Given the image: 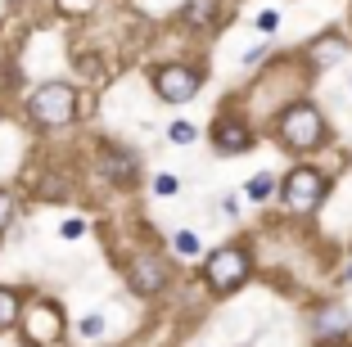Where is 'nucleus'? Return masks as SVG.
Listing matches in <instances>:
<instances>
[{
	"label": "nucleus",
	"instance_id": "1",
	"mask_svg": "<svg viewBox=\"0 0 352 347\" xmlns=\"http://www.w3.org/2000/svg\"><path fill=\"white\" fill-rule=\"evenodd\" d=\"M73 113H77V91L68 82H45L28 100V117L36 126H68Z\"/></svg>",
	"mask_w": 352,
	"mask_h": 347
},
{
	"label": "nucleus",
	"instance_id": "2",
	"mask_svg": "<svg viewBox=\"0 0 352 347\" xmlns=\"http://www.w3.org/2000/svg\"><path fill=\"white\" fill-rule=\"evenodd\" d=\"M280 140L289 144V149H316V144L325 140L321 113L311 109V104H294V109H285V117H280Z\"/></svg>",
	"mask_w": 352,
	"mask_h": 347
},
{
	"label": "nucleus",
	"instance_id": "3",
	"mask_svg": "<svg viewBox=\"0 0 352 347\" xmlns=\"http://www.w3.org/2000/svg\"><path fill=\"white\" fill-rule=\"evenodd\" d=\"M204 276H208V284L217 289V293H230L235 284L249 280V253H244V248H217V253L208 257Z\"/></svg>",
	"mask_w": 352,
	"mask_h": 347
},
{
	"label": "nucleus",
	"instance_id": "4",
	"mask_svg": "<svg viewBox=\"0 0 352 347\" xmlns=\"http://www.w3.org/2000/svg\"><path fill=\"white\" fill-rule=\"evenodd\" d=\"M280 190H285V203H289L294 212H311V208H321V199H325V176L311 172V167H294Z\"/></svg>",
	"mask_w": 352,
	"mask_h": 347
},
{
	"label": "nucleus",
	"instance_id": "5",
	"mask_svg": "<svg viewBox=\"0 0 352 347\" xmlns=\"http://www.w3.org/2000/svg\"><path fill=\"white\" fill-rule=\"evenodd\" d=\"M154 91L163 95L167 104H186L199 95V72L186 68V63H167V68L154 72Z\"/></svg>",
	"mask_w": 352,
	"mask_h": 347
},
{
	"label": "nucleus",
	"instance_id": "6",
	"mask_svg": "<svg viewBox=\"0 0 352 347\" xmlns=\"http://www.w3.org/2000/svg\"><path fill=\"white\" fill-rule=\"evenodd\" d=\"M23 325H28V338L32 343H54L63 329V316H59V306L54 302H32L28 311H19Z\"/></svg>",
	"mask_w": 352,
	"mask_h": 347
},
{
	"label": "nucleus",
	"instance_id": "7",
	"mask_svg": "<svg viewBox=\"0 0 352 347\" xmlns=\"http://www.w3.org/2000/svg\"><path fill=\"white\" fill-rule=\"evenodd\" d=\"M126 284L140 298H154V293H163V284H167V266L158 262V257H135L131 271H126Z\"/></svg>",
	"mask_w": 352,
	"mask_h": 347
},
{
	"label": "nucleus",
	"instance_id": "8",
	"mask_svg": "<svg viewBox=\"0 0 352 347\" xmlns=\"http://www.w3.org/2000/svg\"><path fill=\"white\" fill-rule=\"evenodd\" d=\"M249 126L244 122H230V117H217V126H212V144H217L221 153H235V149H249Z\"/></svg>",
	"mask_w": 352,
	"mask_h": 347
},
{
	"label": "nucleus",
	"instance_id": "9",
	"mask_svg": "<svg viewBox=\"0 0 352 347\" xmlns=\"http://www.w3.org/2000/svg\"><path fill=\"white\" fill-rule=\"evenodd\" d=\"M334 59H343V41H339V36H321L316 50H311V63L325 68V63H334Z\"/></svg>",
	"mask_w": 352,
	"mask_h": 347
},
{
	"label": "nucleus",
	"instance_id": "10",
	"mask_svg": "<svg viewBox=\"0 0 352 347\" xmlns=\"http://www.w3.org/2000/svg\"><path fill=\"white\" fill-rule=\"evenodd\" d=\"M104 172L113 176V181H131L135 176V158L131 153H109V158H104Z\"/></svg>",
	"mask_w": 352,
	"mask_h": 347
},
{
	"label": "nucleus",
	"instance_id": "11",
	"mask_svg": "<svg viewBox=\"0 0 352 347\" xmlns=\"http://www.w3.org/2000/svg\"><path fill=\"white\" fill-rule=\"evenodd\" d=\"M19 293H14V289H0V329H10L14 320H19Z\"/></svg>",
	"mask_w": 352,
	"mask_h": 347
},
{
	"label": "nucleus",
	"instance_id": "12",
	"mask_svg": "<svg viewBox=\"0 0 352 347\" xmlns=\"http://www.w3.org/2000/svg\"><path fill=\"white\" fill-rule=\"evenodd\" d=\"M217 14V0H190L186 5V23H212Z\"/></svg>",
	"mask_w": 352,
	"mask_h": 347
},
{
	"label": "nucleus",
	"instance_id": "13",
	"mask_svg": "<svg viewBox=\"0 0 352 347\" xmlns=\"http://www.w3.org/2000/svg\"><path fill=\"white\" fill-rule=\"evenodd\" d=\"M321 334H330V329H348V316H343V306H330V311H321Z\"/></svg>",
	"mask_w": 352,
	"mask_h": 347
},
{
	"label": "nucleus",
	"instance_id": "14",
	"mask_svg": "<svg viewBox=\"0 0 352 347\" xmlns=\"http://www.w3.org/2000/svg\"><path fill=\"white\" fill-rule=\"evenodd\" d=\"M271 190H276V181H271L267 172H258V176H253V181H249V194H253V199H267Z\"/></svg>",
	"mask_w": 352,
	"mask_h": 347
},
{
	"label": "nucleus",
	"instance_id": "15",
	"mask_svg": "<svg viewBox=\"0 0 352 347\" xmlns=\"http://www.w3.org/2000/svg\"><path fill=\"white\" fill-rule=\"evenodd\" d=\"M176 253H186V257H195V253H199V239L190 235V230H181V235H176Z\"/></svg>",
	"mask_w": 352,
	"mask_h": 347
},
{
	"label": "nucleus",
	"instance_id": "16",
	"mask_svg": "<svg viewBox=\"0 0 352 347\" xmlns=\"http://www.w3.org/2000/svg\"><path fill=\"white\" fill-rule=\"evenodd\" d=\"M10 216H14V194H10V190H0V230L10 225Z\"/></svg>",
	"mask_w": 352,
	"mask_h": 347
},
{
	"label": "nucleus",
	"instance_id": "17",
	"mask_svg": "<svg viewBox=\"0 0 352 347\" xmlns=\"http://www.w3.org/2000/svg\"><path fill=\"white\" fill-rule=\"evenodd\" d=\"M167 135H172L176 144H190V140H195V126H190V122H176V126H172Z\"/></svg>",
	"mask_w": 352,
	"mask_h": 347
},
{
	"label": "nucleus",
	"instance_id": "18",
	"mask_svg": "<svg viewBox=\"0 0 352 347\" xmlns=\"http://www.w3.org/2000/svg\"><path fill=\"white\" fill-rule=\"evenodd\" d=\"M154 194L172 199V194H176V176H158V181H154Z\"/></svg>",
	"mask_w": 352,
	"mask_h": 347
},
{
	"label": "nucleus",
	"instance_id": "19",
	"mask_svg": "<svg viewBox=\"0 0 352 347\" xmlns=\"http://www.w3.org/2000/svg\"><path fill=\"white\" fill-rule=\"evenodd\" d=\"M82 334H86V338H100V334H104V320H100V316H86V320H82Z\"/></svg>",
	"mask_w": 352,
	"mask_h": 347
},
{
	"label": "nucleus",
	"instance_id": "20",
	"mask_svg": "<svg viewBox=\"0 0 352 347\" xmlns=\"http://www.w3.org/2000/svg\"><path fill=\"white\" fill-rule=\"evenodd\" d=\"M59 230H63V239H77V235H82V230H86V221H77V216H73V221H63Z\"/></svg>",
	"mask_w": 352,
	"mask_h": 347
},
{
	"label": "nucleus",
	"instance_id": "21",
	"mask_svg": "<svg viewBox=\"0 0 352 347\" xmlns=\"http://www.w3.org/2000/svg\"><path fill=\"white\" fill-rule=\"evenodd\" d=\"M258 27H262V32H276V27H280V14H276V10H271V14H262V19H258Z\"/></svg>",
	"mask_w": 352,
	"mask_h": 347
}]
</instances>
